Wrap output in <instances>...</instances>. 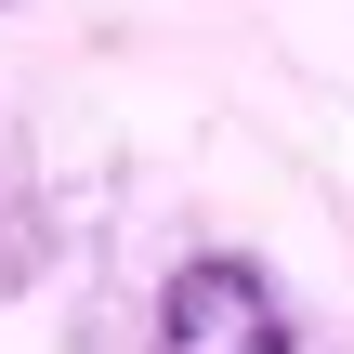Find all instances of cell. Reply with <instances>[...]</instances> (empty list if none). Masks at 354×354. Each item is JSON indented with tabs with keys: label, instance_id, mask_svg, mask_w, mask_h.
<instances>
[{
	"label": "cell",
	"instance_id": "6da1fadb",
	"mask_svg": "<svg viewBox=\"0 0 354 354\" xmlns=\"http://www.w3.org/2000/svg\"><path fill=\"white\" fill-rule=\"evenodd\" d=\"M158 354H289V315H276L263 263L197 250V263L158 289Z\"/></svg>",
	"mask_w": 354,
	"mask_h": 354
}]
</instances>
